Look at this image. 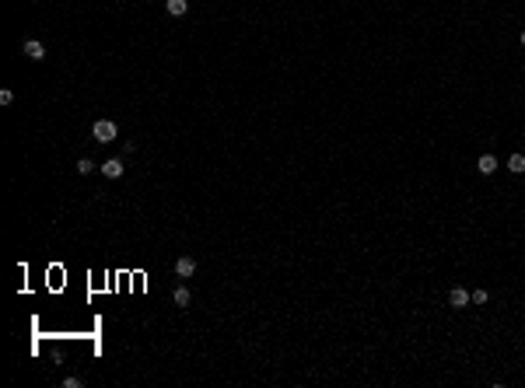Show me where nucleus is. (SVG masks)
<instances>
[{
    "mask_svg": "<svg viewBox=\"0 0 525 388\" xmlns=\"http://www.w3.org/2000/svg\"><path fill=\"white\" fill-rule=\"evenodd\" d=\"M91 133H95L98 144H112V140L119 136V130H116V122H112V119H98L95 126H91Z\"/></svg>",
    "mask_w": 525,
    "mask_h": 388,
    "instance_id": "f257e3e1",
    "label": "nucleus"
},
{
    "mask_svg": "<svg viewBox=\"0 0 525 388\" xmlns=\"http://www.w3.org/2000/svg\"><path fill=\"white\" fill-rule=\"evenodd\" d=\"M469 301H473V294H469L466 287H452V291H448V304H452V308H466Z\"/></svg>",
    "mask_w": 525,
    "mask_h": 388,
    "instance_id": "f03ea898",
    "label": "nucleus"
},
{
    "mask_svg": "<svg viewBox=\"0 0 525 388\" xmlns=\"http://www.w3.org/2000/svg\"><path fill=\"white\" fill-rule=\"evenodd\" d=\"M21 53H25L28 59H42V56H46V46H42L39 39H28L25 46H21Z\"/></svg>",
    "mask_w": 525,
    "mask_h": 388,
    "instance_id": "7ed1b4c3",
    "label": "nucleus"
},
{
    "mask_svg": "<svg viewBox=\"0 0 525 388\" xmlns=\"http://www.w3.org/2000/svg\"><path fill=\"white\" fill-rule=\"evenodd\" d=\"M102 175H105V178H119V175H123V157H109V161L102 165Z\"/></svg>",
    "mask_w": 525,
    "mask_h": 388,
    "instance_id": "20e7f679",
    "label": "nucleus"
},
{
    "mask_svg": "<svg viewBox=\"0 0 525 388\" xmlns=\"http://www.w3.org/2000/svg\"><path fill=\"white\" fill-rule=\"evenodd\" d=\"M476 172H480V175H494V172H497V157H494V154H483L480 161H476Z\"/></svg>",
    "mask_w": 525,
    "mask_h": 388,
    "instance_id": "39448f33",
    "label": "nucleus"
},
{
    "mask_svg": "<svg viewBox=\"0 0 525 388\" xmlns=\"http://www.w3.org/2000/svg\"><path fill=\"white\" fill-rule=\"evenodd\" d=\"M175 273H179V276H193V273H196V262L189 259V255H182V259H175Z\"/></svg>",
    "mask_w": 525,
    "mask_h": 388,
    "instance_id": "423d86ee",
    "label": "nucleus"
},
{
    "mask_svg": "<svg viewBox=\"0 0 525 388\" xmlns=\"http://www.w3.org/2000/svg\"><path fill=\"white\" fill-rule=\"evenodd\" d=\"M186 11H189V0H168V14L172 18H182Z\"/></svg>",
    "mask_w": 525,
    "mask_h": 388,
    "instance_id": "0eeeda50",
    "label": "nucleus"
},
{
    "mask_svg": "<svg viewBox=\"0 0 525 388\" xmlns=\"http://www.w3.org/2000/svg\"><path fill=\"white\" fill-rule=\"evenodd\" d=\"M172 301H175V304H179V308H189V287H175Z\"/></svg>",
    "mask_w": 525,
    "mask_h": 388,
    "instance_id": "6e6552de",
    "label": "nucleus"
},
{
    "mask_svg": "<svg viewBox=\"0 0 525 388\" xmlns=\"http://www.w3.org/2000/svg\"><path fill=\"white\" fill-rule=\"evenodd\" d=\"M508 172L522 175V172H525V157H522V154H511V157H508Z\"/></svg>",
    "mask_w": 525,
    "mask_h": 388,
    "instance_id": "1a4fd4ad",
    "label": "nucleus"
},
{
    "mask_svg": "<svg viewBox=\"0 0 525 388\" xmlns=\"http://www.w3.org/2000/svg\"><path fill=\"white\" fill-rule=\"evenodd\" d=\"M88 172H95V161H91V157H81V161H77V175H88Z\"/></svg>",
    "mask_w": 525,
    "mask_h": 388,
    "instance_id": "9d476101",
    "label": "nucleus"
},
{
    "mask_svg": "<svg viewBox=\"0 0 525 388\" xmlns=\"http://www.w3.org/2000/svg\"><path fill=\"white\" fill-rule=\"evenodd\" d=\"M11 101H14V91H11V88H4V91H0V105H11Z\"/></svg>",
    "mask_w": 525,
    "mask_h": 388,
    "instance_id": "9b49d317",
    "label": "nucleus"
},
{
    "mask_svg": "<svg viewBox=\"0 0 525 388\" xmlns=\"http://www.w3.org/2000/svg\"><path fill=\"white\" fill-rule=\"evenodd\" d=\"M473 304H487V291H473Z\"/></svg>",
    "mask_w": 525,
    "mask_h": 388,
    "instance_id": "f8f14e48",
    "label": "nucleus"
},
{
    "mask_svg": "<svg viewBox=\"0 0 525 388\" xmlns=\"http://www.w3.org/2000/svg\"><path fill=\"white\" fill-rule=\"evenodd\" d=\"M518 39H522V46H525V28H522V35H518Z\"/></svg>",
    "mask_w": 525,
    "mask_h": 388,
    "instance_id": "ddd939ff",
    "label": "nucleus"
}]
</instances>
